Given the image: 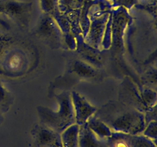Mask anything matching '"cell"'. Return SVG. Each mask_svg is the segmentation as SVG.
<instances>
[{
  "mask_svg": "<svg viewBox=\"0 0 157 147\" xmlns=\"http://www.w3.org/2000/svg\"><path fill=\"white\" fill-rule=\"evenodd\" d=\"M31 135L37 147H63L61 133L42 123L33 127Z\"/></svg>",
  "mask_w": 157,
  "mask_h": 147,
  "instance_id": "3957f363",
  "label": "cell"
},
{
  "mask_svg": "<svg viewBox=\"0 0 157 147\" xmlns=\"http://www.w3.org/2000/svg\"><path fill=\"white\" fill-rule=\"evenodd\" d=\"M56 97L60 105V110L57 112L44 106L37 107V110L40 123L61 133L67 127L75 124V117L71 96L67 92H63Z\"/></svg>",
  "mask_w": 157,
  "mask_h": 147,
  "instance_id": "7a4b0ae2",
  "label": "cell"
},
{
  "mask_svg": "<svg viewBox=\"0 0 157 147\" xmlns=\"http://www.w3.org/2000/svg\"><path fill=\"white\" fill-rule=\"evenodd\" d=\"M94 115L113 132L141 134L147 125L144 113L122 101H110L97 110Z\"/></svg>",
  "mask_w": 157,
  "mask_h": 147,
  "instance_id": "6da1fadb",
  "label": "cell"
},
{
  "mask_svg": "<svg viewBox=\"0 0 157 147\" xmlns=\"http://www.w3.org/2000/svg\"><path fill=\"white\" fill-rule=\"evenodd\" d=\"M3 122V113L0 110V125L2 124Z\"/></svg>",
  "mask_w": 157,
  "mask_h": 147,
  "instance_id": "30bf717a",
  "label": "cell"
},
{
  "mask_svg": "<svg viewBox=\"0 0 157 147\" xmlns=\"http://www.w3.org/2000/svg\"><path fill=\"white\" fill-rule=\"evenodd\" d=\"M156 132H157V123L156 120L151 121V122L148 123L146 125L145 129L143 130V135L145 137L149 138L154 142H155L156 140Z\"/></svg>",
  "mask_w": 157,
  "mask_h": 147,
  "instance_id": "9c48e42d",
  "label": "cell"
},
{
  "mask_svg": "<svg viewBox=\"0 0 157 147\" xmlns=\"http://www.w3.org/2000/svg\"><path fill=\"white\" fill-rule=\"evenodd\" d=\"M71 96L75 111V124L79 126L85 123L87 120L95 114L98 109L91 105L85 100V98L81 96L78 93L73 92Z\"/></svg>",
  "mask_w": 157,
  "mask_h": 147,
  "instance_id": "277c9868",
  "label": "cell"
},
{
  "mask_svg": "<svg viewBox=\"0 0 157 147\" xmlns=\"http://www.w3.org/2000/svg\"><path fill=\"white\" fill-rule=\"evenodd\" d=\"M78 147H108L105 140L98 138L87 123L78 126Z\"/></svg>",
  "mask_w": 157,
  "mask_h": 147,
  "instance_id": "5b68a950",
  "label": "cell"
},
{
  "mask_svg": "<svg viewBox=\"0 0 157 147\" xmlns=\"http://www.w3.org/2000/svg\"><path fill=\"white\" fill-rule=\"evenodd\" d=\"M88 127L91 129V131L94 134L101 140L107 139L112 135V131L108 127L107 125L105 124L104 123L97 118L95 115H92L86 122Z\"/></svg>",
  "mask_w": 157,
  "mask_h": 147,
  "instance_id": "8992f818",
  "label": "cell"
},
{
  "mask_svg": "<svg viewBox=\"0 0 157 147\" xmlns=\"http://www.w3.org/2000/svg\"><path fill=\"white\" fill-rule=\"evenodd\" d=\"M13 101L12 94L7 90L0 80V110L2 113L7 112Z\"/></svg>",
  "mask_w": 157,
  "mask_h": 147,
  "instance_id": "ba28073f",
  "label": "cell"
},
{
  "mask_svg": "<svg viewBox=\"0 0 157 147\" xmlns=\"http://www.w3.org/2000/svg\"><path fill=\"white\" fill-rule=\"evenodd\" d=\"M63 147H78V125L73 124L61 133Z\"/></svg>",
  "mask_w": 157,
  "mask_h": 147,
  "instance_id": "52a82bcc",
  "label": "cell"
}]
</instances>
